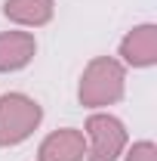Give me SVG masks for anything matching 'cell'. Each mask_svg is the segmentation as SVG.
<instances>
[{
	"mask_svg": "<svg viewBox=\"0 0 157 161\" xmlns=\"http://www.w3.org/2000/svg\"><path fill=\"white\" fill-rule=\"evenodd\" d=\"M126 93V68L114 56H93L77 84V102L89 112L117 105Z\"/></svg>",
	"mask_w": 157,
	"mask_h": 161,
	"instance_id": "cell-1",
	"label": "cell"
},
{
	"mask_svg": "<svg viewBox=\"0 0 157 161\" xmlns=\"http://www.w3.org/2000/svg\"><path fill=\"white\" fill-rule=\"evenodd\" d=\"M43 121V105L28 93H3L0 96V149L22 146L34 136Z\"/></svg>",
	"mask_w": 157,
	"mask_h": 161,
	"instance_id": "cell-2",
	"label": "cell"
},
{
	"mask_svg": "<svg viewBox=\"0 0 157 161\" xmlns=\"http://www.w3.org/2000/svg\"><path fill=\"white\" fill-rule=\"evenodd\" d=\"M86 136V161H117L129 146L126 124L111 112H93L83 124Z\"/></svg>",
	"mask_w": 157,
	"mask_h": 161,
	"instance_id": "cell-3",
	"label": "cell"
},
{
	"mask_svg": "<svg viewBox=\"0 0 157 161\" xmlns=\"http://www.w3.org/2000/svg\"><path fill=\"white\" fill-rule=\"evenodd\" d=\"M117 56L123 68H154L157 65V25L142 22L133 25L117 47Z\"/></svg>",
	"mask_w": 157,
	"mask_h": 161,
	"instance_id": "cell-4",
	"label": "cell"
},
{
	"mask_svg": "<svg viewBox=\"0 0 157 161\" xmlns=\"http://www.w3.org/2000/svg\"><path fill=\"white\" fill-rule=\"evenodd\" d=\"M37 161H86V136L77 127H59L37 146Z\"/></svg>",
	"mask_w": 157,
	"mask_h": 161,
	"instance_id": "cell-5",
	"label": "cell"
},
{
	"mask_svg": "<svg viewBox=\"0 0 157 161\" xmlns=\"http://www.w3.org/2000/svg\"><path fill=\"white\" fill-rule=\"evenodd\" d=\"M37 56V40L31 31H0V75L22 71Z\"/></svg>",
	"mask_w": 157,
	"mask_h": 161,
	"instance_id": "cell-6",
	"label": "cell"
},
{
	"mask_svg": "<svg viewBox=\"0 0 157 161\" xmlns=\"http://www.w3.org/2000/svg\"><path fill=\"white\" fill-rule=\"evenodd\" d=\"M3 16L19 28H43L56 16V0H3Z\"/></svg>",
	"mask_w": 157,
	"mask_h": 161,
	"instance_id": "cell-7",
	"label": "cell"
},
{
	"mask_svg": "<svg viewBox=\"0 0 157 161\" xmlns=\"http://www.w3.org/2000/svg\"><path fill=\"white\" fill-rule=\"evenodd\" d=\"M120 158L123 161H157V146L151 140H139L133 146H126Z\"/></svg>",
	"mask_w": 157,
	"mask_h": 161,
	"instance_id": "cell-8",
	"label": "cell"
}]
</instances>
